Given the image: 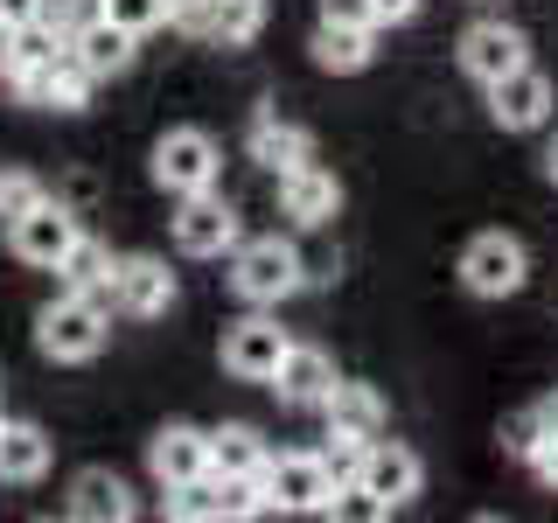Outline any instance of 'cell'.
<instances>
[{
  "mask_svg": "<svg viewBox=\"0 0 558 523\" xmlns=\"http://www.w3.org/2000/svg\"><path fill=\"white\" fill-rule=\"evenodd\" d=\"M266 440L252 426H217L209 433V475H266Z\"/></svg>",
  "mask_w": 558,
  "mask_h": 523,
  "instance_id": "7402d4cb",
  "label": "cell"
},
{
  "mask_svg": "<svg viewBox=\"0 0 558 523\" xmlns=\"http://www.w3.org/2000/svg\"><path fill=\"white\" fill-rule=\"evenodd\" d=\"M545 168H551V182H558V147H551V154H545Z\"/></svg>",
  "mask_w": 558,
  "mask_h": 523,
  "instance_id": "f35d334b",
  "label": "cell"
},
{
  "mask_svg": "<svg viewBox=\"0 0 558 523\" xmlns=\"http://www.w3.org/2000/svg\"><path fill=\"white\" fill-rule=\"evenodd\" d=\"M272 391L287 398V405H322V398L336 391V356L314 349V342H293L287 356H279V370H272Z\"/></svg>",
  "mask_w": 558,
  "mask_h": 523,
  "instance_id": "2e32d148",
  "label": "cell"
},
{
  "mask_svg": "<svg viewBox=\"0 0 558 523\" xmlns=\"http://www.w3.org/2000/svg\"><path fill=\"white\" fill-rule=\"evenodd\" d=\"M63 287H77V293H98V301L105 307H112V252H105V244L98 238H84L77 231V244H70V252H63Z\"/></svg>",
  "mask_w": 558,
  "mask_h": 523,
  "instance_id": "d4e9b609",
  "label": "cell"
},
{
  "mask_svg": "<svg viewBox=\"0 0 558 523\" xmlns=\"http://www.w3.org/2000/svg\"><path fill=\"white\" fill-rule=\"evenodd\" d=\"M43 8H49V0H0V22L28 28V22H43Z\"/></svg>",
  "mask_w": 558,
  "mask_h": 523,
  "instance_id": "d6a6232c",
  "label": "cell"
},
{
  "mask_svg": "<svg viewBox=\"0 0 558 523\" xmlns=\"http://www.w3.org/2000/svg\"><path fill=\"white\" fill-rule=\"evenodd\" d=\"M523 279H531V258H523V244L510 231H482L461 252V287L475 293V301H510Z\"/></svg>",
  "mask_w": 558,
  "mask_h": 523,
  "instance_id": "5b68a950",
  "label": "cell"
},
{
  "mask_svg": "<svg viewBox=\"0 0 558 523\" xmlns=\"http://www.w3.org/2000/svg\"><path fill=\"white\" fill-rule=\"evenodd\" d=\"M63 49H70V35H63V28H57V22L43 14V22L14 28V57H8V70H0V77H8V84H22V77H35L43 63H57Z\"/></svg>",
  "mask_w": 558,
  "mask_h": 523,
  "instance_id": "603a6c76",
  "label": "cell"
},
{
  "mask_svg": "<svg viewBox=\"0 0 558 523\" xmlns=\"http://www.w3.org/2000/svg\"><path fill=\"white\" fill-rule=\"evenodd\" d=\"M523 49H531V42H523L510 22H475V28L461 35V70L475 84H496V77H510L517 63H531Z\"/></svg>",
  "mask_w": 558,
  "mask_h": 523,
  "instance_id": "4fadbf2b",
  "label": "cell"
},
{
  "mask_svg": "<svg viewBox=\"0 0 558 523\" xmlns=\"http://www.w3.org/2000/svg\"><path fill=\"white\" fill-rule=\"evenodd\" d=\"M112 307L133 314V321L168 314V307H174V272H168V258H154V252L112 258Z\"/></svg>",
  "mask_w": 558,
  "mask_h": 523,
  "instance_id": "52a82bcc",
  "label": "cell"
},
{
  "mask_svg": "<svg viewBox=\"0 0 558 523\" xmlns=\"http://www.w3.org/2000/svg\"><path fill=\"white\" fill-rule=\"evenodd\" d=\"M49 196V188L43 182H35V174H22V168H8V174H0V217H22V209H35V203H43Z\"/></svg>",
  "mask_w": 558,
  "mask_h": 523,
  "instance_id": "f1b7e54d",
  "label": "cell"
},
{
  "mask_svg": "<svg viewBox=\"0 0 558 523\" xmlns=\"http://www.w3.org/2000/svg\"><path fill=\"white\" fill-rule=\"evenodd\" d=\"M258 28H266V0H209L203 8V35L217 49H244Z\"/></svg>",
  "mask_w": 558,
  "mask_h": 523,
  "instance_id": "cb8c5ba5",
  "label": "cell"
},
{
  "mask_svg": "<svg viewBox=\"0 0 558 523\" xmlns=\"http://www.w3.org/2000/svg\"><path fill=\"white\" fill-rule=\"evenodd\" d=\"M92 84H98V77L77 63V49H63L57 63H43L35 77L14 84V92H22L28 105H49V112H84V105H92Z\"/></svg>",
  "mask_w": 558,
  "mask_h": 523,
  "instance_id": "9a60e30c",
  "label": "cell"
},
{
  "mask_svg": "<svg viewBox=\"0 0 558 523\" xmlns=\"http://www.w3.org/2000/svg\"><path fill=\"white\" fill-rule=\"evenodd\" d=\"M531 467H537V475H545V482L558 488V433H545V440H537V453H531Z\"/></svg>",
  "mask_w": 558,
  "mask_h": 523,
  "instance_id": "836d02e7",
  "label": "cell"
},
{
  "mask_svg": "<svg viewBox=\"0 0 558 523\" xmlns=\"http://www.w3.org/2000/svg\"><path fill=\"white\" fill-rule=\"evenodd\" d=\"M133 42H140V35H126L119 22H105V14H98L92 28L70 35V49H77V63L92 70V77H119V70L133 63Z\"/></svg>",
  "mask_w": 558,
  "mask_h": 523,
  "instance_id": "44dd1931",
  "label": "cell"
},
{
  "mask_svg": "<svg viewBox=\"0 0 558 523\" xmlns=\"http://www.w3.org/2000/svg\"><path fill=\"white\" fill-rule=\"evenodd\" d=\"M418 482H426V467H418V453H412V447H398V440H371V447H363L356 488H371V496L384 502V516L405 510V502L418 496Z\"/></svg>",
  "mask_w": 558,
  "mask_h": 523,
  "instance_id": "30bf717a",
  "label": "cell"
},
{
  "mask_svg": "<svg viewBox=\"0 0 558 523\" xmlns=\"http://www.w3.org/2000/svg\"><path fill=\"white\" fill-rule=\"evenodd\" d=\"M322 412H328V426L356 433V440H377V433H384V398L371 391V384H349V377H336V391L322 398Z\"/></svg>",
  "mask_w": 558,
  "mask_h": 523,
  "instance_id": "ffe728a7",
  "label": "cell"
},
{
  "mask_svg": "<svg viewBox=\"0 0 558 523\" xmlns=\"http://www.w3.org/2000/svg\"><path fill=\"white\" fill-rule=\"evenodd\" d=\"M287 328L272 321V314H244L238 328H223V370L244 377V384H272L279 356H287Z\"/></svg>",
  "mask_w": 558,
  "mask_h": 523,
  "instance_id": "ba28073f",
  "label": "cell"
},
{
  "mask_svg": "<svg viewBox=\"0 0 558 523\" xmlns=\"http://www.w3.org/2000/svg\"><path fill=\"white\" fill-rule=\"evenodd\" d=\"M77 523H126L133 516V488L112 475V467H84L77 482H70V502H63Z\"/></svg>",
  "mask_w": 558,
  "mask_h": 523,
  "instance_id": "e0dca14e",
  "label": "cell"
},
{
  "mask_svg": "<svg viewBox=\"0 0 558 523\" xmlns=\"http://www.w3.org/2000/svg\"><path fill=\"white\" fill-rule=\"evenodd\" d=\"M252 161L266 168V174H293V168L314 161V139L301 126H287L279 112H258L252 119Z\"/></svg>",
  "mask_w": 558,
  "mask_h": 523,
  "instance_id": "d6986e66",
  "label": "cell"
},
{
  "mask_svg": "<svg viewBox=\"0 0 558 523\" xmlns=\"http://www.w3.org/2000/svg\"><path fill=\"white\" fill-rule=\"evenodd\" d=\"M537 440H545V426H537V412H517L502 418V453H517V461H531Z\"/></svg>",
  "mask_w": 558,
  "mask_h": 523,
  "instance_id": "f546056e",
  "label": "cell"
},
{
  "mask_svg": "<svg viewBox=\"0 0 558 523\" xmlns=\"http://www.w3.org/2000/svg\"><path fill=\"white\" fill-rule=\"evenodd\" d=\"M105 336H112V314H105L98 293H77V287H63L57 301L35 314V349L49 363H92L105 349Z\"/></svg>",
  "mask_w": 558,
  "mask_h": 523,
  "instance_id": "6da1fadb",
  "label": "cell"
},
{
  "mask_svg": "<svg viewBox=\"0 0 558 523\" xmlns=\"http://www.w3.org/2000/svg\"><path fill=\"white\" fill-rule=\"evenodd\" d=\"M0 418H8V412H0Z\"/></svg>",
  "mask_w": 558,
  "mask_h": 523,
  "instance_id": "ab89813d",
  "label": "cell"
},
{
  "mask_svg": "<svg viewBox=\"0 0 558 523\" xmlns=\"http://www.w3.org/2000/svg\"><path fill=\"white\" fill-rule=\"evenodd\" d=\"M531 412H537V426H545V433H558V391L545 398V405H531Z\"/></svg>",
  "mask_w": 558,
  "mask_h": 523,
  "instance_id": "8d00e7d4",
  "label": "cell"
},
{
  "mask_svg": "<svg viewBox=\"0 0 558 523\" xmlns=\"http://www.w3.org/2000/svg\"><path fill=\"white\" fill-rule=\"evenodd\" d=\"M43 14H49V22H57L63 35H77V28H92L98 14H105V0H49Z\"/></svg>",
  "mask_w": 558,
  "mask_h": 523,
  "instance_id": "4dcf8cb0",
  "label": "cell"
},
{
  "mask_svg": "<svg viewBox=\"0 0 558 523\" xmlns=\"http://www.w3.org/2000/svg\"><path fill=\"white\" fill-rule=\"evenodd\" d=\"M203 8H209V0H168V22H182V28L203 35Z\"/></svg>",
  "mask_w": 558,
  "mask_h": 523,
  "instance_id": "e575fe53",
  "label": "cell"
},
{
  "mask_svg": "<svg viewBox=\"0 0 558 523\" xmlns=\"http://www.w3.org/2000/svg\"><path fill=\"white\" fill-rule=\"evenodd\" d=\"M279 209H287L301 231H322V223L342 209V182H336L328 168H314V161H307V168L279 174Z\"/></svg>",
  "mask_w": 558,
  "mask_h": 523,
  "instance_id": "5bb4252c",
  "label": "cell"
},
{
  "mask_svg": "<svg viewBox=\"0 0 558 523\" xmlns=\"http://www.w3.org/2000/svg\"><path fill=\"white\" fill-rule=\"evenodd\" d=\"M8 244H14V258H22V266H49V272H57L63 252L77 244V217H70L63 203L43 196L35 209H22V217L8 223Z\"/></svg>",
  "mask_w": 558,
  "mask_h": 523,
  "instance_id": "9c48e42d",
  "label": "cell"
},
{
  "mask_svg": "<svg viewBox=\"0 0 558 523\" xmlns=\"http://www.w3.org/2000/svg\"><path fill=\"white\" fill-rule=\"evenodd\" d=\"M488 112H496V126H510V133L545 126V119H551V77L531 70V63H517L510 77L488 84Z\"/></svg>",
  "mask_w": 558,
  "mask_h": 523,
  "instance_id": "8fae6325",
  "label": "cell"
},
{
  "mask_svg": "<svg viewBox=\"0 0 558 523\" xmlns=\"http://www.w3.org/2000/svg\"><path fill=\"white\" fill-rule=\"evenodd\" d=\"M231 287H238V301H252V307H279L287 293L307 287V266L287 238H252V244H238V258H231Z\"/></svg>",
  "mask_w": 558,
  "mask_h": 523,
  "instance_id": "7a4b0ae2",
  "label": "cell"
},
{
  "mask_svg": "<svg viewBox=\"0 0 558 523\" xmlns=\"http://www.w3.org/2000/svg\"><path fill=\"white\" fill-rule=\"evenodd\" d=\"M363 447H371V440H356V433L328 426V447H322V461H328V475H336V488H342V482H356V467H363Z\"/></svg>",
  "mask_w": 558,
  "mask_h": 523,
  "instance_id": "83f0119b",
  "label": "cell"
},
{
  "mask_svg": "<svg viewBox=\"0 0 558 523\" xmlns=\"http://www.w3.org/2000/svg\"><path fill=\"white\" fill-rule=\"evenodd\" d=\"M371 35H377V28H342V22H322V28H314V63H322V70H342V77H349V70H363V63H371Z\"/></svg>",
  "mask_w": 558,
  "mask_h": 523,
  "instance_id": "484cf974",
  "label": "cell"
},
{
  "mask_svg": "<svg viewBox=\"0 0 558 523\" xmlns=\"http://www.w3.org/2000/svg\"><path fill=\"white\" fill-rule=\"evenodd\" d=\"M174 244L189 258H223L238 252V209L217 196V188H196V196H174Z\"/></svg>",
  "mask_w": 558,
  "mask_h": 523,
  "instance_id": "8992f818",
  "label": "cell"
},
{
  "mask_svg": "<svg viewBox=\"0 0 558 523\" xmlns=\"http://www.w3.org/2000/svg\"><path fill=\"white\" fill-rule=\"evenodd\" d=\"M371 8H377V28H384V22H412L418 0H371Z\"/></svg>",
  "mask_w": 558,
  "mask_h": 523,
  "instance_id": "d590c367",
  "label": "cell"
},
{
  "mask_svg": "<svg viewBox=\"0 0 558 523\" xmlns=\"http://www.w3.org/2000/svg\"><path fill=\"white\" fill-rule=\"evenodd\" d=\"M49 475V433L28 426V418H0V482L28 488Z\"/></svg>",
  "mask_w": 558,
  "mask_h": 523,
  "instance_id": "ac0fdd59",
  "label": "cell"
},
{
  "mask_svg": "<svg viewBox=\"0 0 558 523\" xmlns=\"http://www.w3.org/2000/svg\"><path fill=\"white\" fill-rule=\"evenodd\" d=\"M105 22H119L126 35H154L168 22V0H105Z\"/></svg>",
  "mask_w": 558,
  "mask_h": 523,
  "instance_id": "4316f807",
  "label": "cell"
},
{
  "mask_svg": "<svg viewBox=\"0 0 558 523\" xmlns=\"http://www.w3.org/2000/svg\"><path fill=\"white\" fill-rule=\"evenodd\" d=\"M322 22H342V28H377V8H371V0H322Z\"/></svg>",
  "mask_w": 558,
  "mask_h": 523,
  "instance_id": "1f68e13d",
  "label": "cell"
},
{
  "mask_svg": "<svg viewBox=\"0 0 558 523\" xmlns=\"http://www.w3.org/2000/svg\"><path fill=\"white\" fill-rule=\"evenodd\" d=\"M217 174H223V154H217V139H209L203 126H168L161 139H154V182H161L168 196L217 188Z\"/></svg>",
  "mask_w": 558,
  "mask_h": 523,
  "instance_id": "277c9868",
  "label": "cell"
},
{
  "mask_svg": "<svg viewBox=\"0 0 558 523\" xmlns=\"http://www.w3.org/2000/svg\"><path fill=\"white\" fill-rule=\"evenodd\" d=\"M8 57H14V22H0V70H8Z\"/></svg>",
  "mask_w": 558,
  "mask_h": 523,
  "instance_id": "74e56055",
  "label": "cell"
},
{
  "mask_svg": "<svg viewBox=\"0 0 558 523\" xmlns=\"http://www.w3.org/2000/svg\"><path fill=\"white\" fill-rule=\"evenodd\" d=\"M258 482H266V510L279 516H328V502H336V475L322 453H279Z\"/></svg>",
  "mask_w": 558,
  "mask_h": 523,
  "instance_id": "3957f363",
  "label": "cell"
},
{
  "mask_svg": "<svg viewBox=\"0 0 558 523\" xmlns=\"http://www.w3.org/2000/svg\"><path fill=\"white\" fill-rule=\"evenodd\" d=\"M147 467H154V482L161 488H182V482H203L209 475V433H196V426H161L147 440Z\"/></svg>",
  "mask_w": 558,
  "mask_h": 523,
  "instance_id": "7c38bea8",
  "label": "cell"
}]
</instances>
